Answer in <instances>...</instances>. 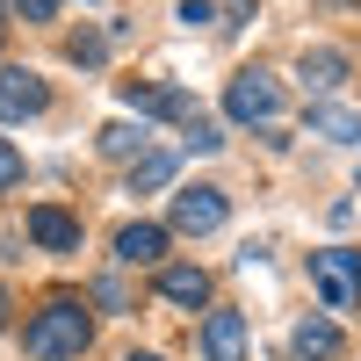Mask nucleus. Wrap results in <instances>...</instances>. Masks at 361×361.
<instances>
[{"instance_id":"1","label":"nucleus","mask_w":361,"mask_h":361,"mask_svg":"<svg viewBox=\"0 0 361 361\" xmlns=\"http://www.w3.org/2000/svg\"><path fill=\"white\" fill-rule=\"evenodd\" d=\"M87 333H94V325H87V311L73 304V296H51V304L29 318L22 347L37 354V361H80L87 354Z\"/></svg>"},{"instance_id":"2","label":"nucleus","mask_w":361,"mask_h":361,"mask_svg":"<svg viewBox=\"0 0 361 361\" xmlns=\"http://www.w3.org/2000/svg\"><path fill=\"white\" fill-rule=\"evenodd\" d=\"M311 282H318V296H325V311H361V253H354V246L311 253Z\"/></svg>"},{"instance_id":"3","label":"nucleus","mask_w":361,"mask_h":361,"mask_svg":"<svg viewBox=\"0 0 361 361\" xmlns=\"http://www.w3.org/2000/svg\"><path fill=\"white\" fill-rule=\"evenodd\" d=\"M275 109H282V87L267 73H238L224 87V116H231V123H275Z\"/></svg>"},{"instance_id":"4","label":"nucleus","mask_w":361,"mask_h":361,"mask_svg":"<svg viewBox=\"0 0 361 361\" xmlns=\"http://www.w3.org/2000/svg\"><path fill=\"white\" fill-rule=\"evenodd\" d=\"M51 109V87L29 73V66H8L0 73V123H29V116Z\"/></svg>"},{"instance_id":"5","label":"nucleus","mask_w":361,"mask_h":361,"mask_svg":"<svg viewBox=\"0 0 361 361\" xmlns=\"http://www.w3.org/2000/svg\"><path fill=\"white\" fill-rule=\"evenodd\" d=\"M217 224H224V188H180L173 195V231L202 238V231H217Z\"/></svg>"},{"instance_id":"6","label":"nucleus","mask_w":361,"mask_h":361,"mask_svg":"<svg viewBox=\"0 0 361 361\" xmlns=\"http://www.w3.org/2000/svg\"><path fill=\"white\" fill-rule=\"evenodd\" d=\"M304 94H333V87H347V73H354V58L340 51V44H311L304 51Z\"/></svg>"},{"instance_id":"7","label":"nucleus","mask_w":361,"mask_h":361,"mask_svg":"<svg viewBox=\"0 0 361 361\" xmlns=\"http://www.w3.org/2000/svg\"><path fill=\"white\" fill-rule=\"evenodd\" d=\"M123 109L137 116H173V123H195V102L180 87H145V80H123Z\"/></svg>"},{"instance_id":"8","label":"nucleus","mask_w":361,"mask_h":361,"mask_svg":"<svg viewBox=\"0 0 361 361\" xmlns=\"http://www.w3.org/2000/svg\"><path fill=\"white\" fill-rule=\"evenodd\" d=\"M29 238H37L44 253H80V217H66V209H29Z\"/></svg>"},{"instance_id":"9","label":"nucleus","mask_w":361,"mask_h":361,"mask_svg":"<svg viewBox=\"0 0 361 361\" xmlns=\"http://www.w3.org/2000/svg\"><path fill=\"white\" fill-rule=\"evenodd\" d=\"M202 354H209V361H246V318H238V311H209Z\"/></svg>"},{"instance_id":"10","label":"nucleus","mask_w":361,"mask_h":361,"mask_svg":"<svg viewBox=\"0 0 361 361\" xmlns=\"http://www.w3.org/2000/svg\"><path fill=\"white\" fill-rule=\"evenodd\" d=\"M340 325L333 318H304V325H296V333H289V354L296 361H340Z\"/></svg>"},{"instance_id":"11","label":"nucleus","mask_w":361,"mask_h":361,"mask_svg":"<svg viewBox=\"0 0 361 361\" xmlns=\"http://www.w3.org/2000/svg\"><path fill=\"white\" fill-rule=\"evenodd\" d=\"M166 253V224H123L116 231V260L123 267H152Z\"/></svg>"},{"instance_id":"12","label":"nucleus","mask_w":361,"mask_h":361,"mask_svg":"<svg viewBox=\"0 0 361 361\" xmlns=\"http://www.w3.org/2000/svg\"><path fill=\"white\" fill-rule=\"evenodd\" d=\"M159 296L180 304V311H195V304H209V275H202V267H166V275H159Z\"/></svg>"},{"instance_id":"13","label":"nucleus","mask_w":361,"mask_h":361,"mask_svg":"<svg viewBox=\"0 0 361 361\" xmlns=\"http://www.w3.org/2000/svg\"><path fill=\"white\" fill-rule=\"evenodd\" d=\"M311 137H333V145H361V116H354V109H333V102H318V109H311Z\"/></svg>"},{"instance_id":"14","label":"nucleus","mask_w":361,"mask_h":361,"mask_svg":"<svg viewBox=\"0 0 361 361\" xmlns=\"http://www.w3.org/2000/svg\"><path fill=\"white\" fill-rule=\"evenodd\" d=\"M166 180H173V152H145L130 166V195H152V188H166Z\"/></svg>"},{"instance_id":"15","label":"nucleus","mask_w":361,"mask_h":361,"mask_svg":"<svg viewBox=\"0 0 361 361\" xmlns=\"http://www.w3.org/2000/svg\"><path fill=\"white\" fill-rule=\"evenodd\" d=\"M102 152H109V159H145V130H137V123H109V130H102Z\"/></svg>"},{"instance_id":"16","label":"nucleus","mask_w":361,"mask_h":361,"mask_svg":"<svg viewBox=\"0 0 361 361\" xmlns=\"http://www.w3.org/2000/svg\"><path fill=\"white\" fill-rule=\"evenodd\" d=\"M66 58H73V66H102V58H109V37H73Z\"/></svg>"},{"instance_id":"17","label":"nucleus","mask_w":361,"mask_h":361,"mask_svg":"<svg viewBox=\"0 0 361 361\" xmlns=\"http://www.w3.org/2000/svg\"><path fill=\"white\" fill-rule=\"evenodd\" d=\"M217 145H224V130L209 123V116H195V123H188V152H217Z\"/></svg>"},{"instance_id":"18","label":"nucleus","mask_w":361,"mask_h":361,"mask_svg":"<svg viewBox=\"0 0 361 361\" xmlns=\"http://www.w3.org/2000/svg\"><path fill=\"white\" fill-rule=\"evenodd\" d=\"M0 188H22V152L0 137Z\"/></svg>"},{"instance_id":"19","label":"nucleus","mask_w":361,"mask_h":361,"mask_svg":"<svg viewBox=\"0 0 361 361\" xmlns=\"http://www.w3.org/2000/svg\"><path fill=\"white\" fill-rule=\"evenodd\" d=\"M94 296H102V304H109V311H123V304H130V289H123V282H116V275H102V282H94Z\"/></svg>"},{"instance_id":"20","label":"nucleus","mask_w":361,"mask_h":361,"mask_svg":"<svg viewBox=\"0 0 361 361\" xmlns=\"http://www.w3.org/2000/svg\"><path fill=\"white\" fill-rule=\"evenodd\" d=\"M15 8H22L29 22H51V15H58V0H15Z\"/></svg>"},{"instance_id":"21","label":"nucleus","mask_w":361,"mask_h":361,"mask_svg":"<svg viewBox=\"0 0 361 361\" xmlns=\"http://www.w3.org/2000/svg\"><path fill=\"white\" fill-rule=\"evenodd\" d=\"M0 333H8V289H0Z\"/></svg>"},{"instance_id":"22","label":"nucleus","mask_w":361,"mask_h":361,"mask_svg":"<svg viewBox=\"0 0 361 361\" xmlns=\"http://www.w3.org/2000/svg\"><path fill=\"white\" fill-rule=\"evenodd\" d=\"M318 8H354V0H318Z\"/></svg>"},{"instance_id":"23","label":"nucleus","mask_w":361,"mask_h":361,"mask_svg":"<svg viewBox=\"0 0 361 361\" xmlns=\"http://www.w3.org/2000/svg\"><path fill=\"white\" fill-rule=\"evenodd\" d=\"M123 361H159V354H123Z\"/></svg>"},{"instance_id":"24","label":"nucleus","mask_w":361,"mask_h":361,"mask_svg":"<svg viewBox=\"0 0 361 361\" xmlns=\"http://www.w3.org/2000/svg\"><path fill=\"white\" fill-rule=\"evenodd\" d=\"M0 29H8V22H0Z\"/></svg>"}]
</instances>
